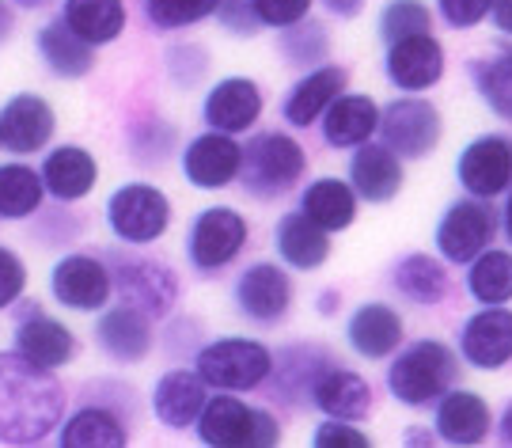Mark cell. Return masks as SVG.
Segmentation results:
<instances>
[{"mask_svg":"<svg viewBox=\"0 0 512 448\" xmlns=\"http://www.w3.org/2000/svg\"><path fill=\"white\" fill-rule=\"evenodd\" d=\"M220 0H145V12L152 19V27L160 31H179L190 23H202L205 16L217 12Z\"/></svg>","mask_w":512,"mask_h":448,"instance_id":"obj_37","label":"cell"},{"mask_svg":"<svg viewBox=\"0 0 512 448\" xmlns=\"http://www.w3.org/2000/svg\"><path fill=\"white\" fill-rule=\"evenodd\" d=\"M459 179L463 187L478 198H494L509 187L512 179V145L501 137H482L459 160Z\"/></svg>","mask_w":512,"mask_h":448,"instance_id":"obj_21","label":"cell"},{"mask_svg":"<svg viewBox=\"0 0 512 448\" xmlns=\"http://www.w3.org/2000/svg\"><path fill=\"white\" fill-rule=\"evenodd\" d=\"M478 84H482V92L490 99V107H494L497 114L512 118V54L497 57L490 65H482Z\"/></svg>","mask_w":512,"mask_h":448,"instance_id":"obj_39","label":"cell"},{"mask_svg":"<svg viewBox=\"0 0 512 448\" xmlns=\"http://www.w3.org/2000/svg\"><path fill=\"white\" fill-rule=\"evenodd\" d=\"M274 369L270 350L255 338H217L198 350V376L220 392H251Z\"/></svg>","mask_w":512,"mask_h":448,"instance_id":"obj_4","label":"cell"},{"mask_svg":"<svg viewBox=\"0 0 512 448\" xmlns=\"http://www.w3.org/2000/svg\"><path fill=\"white\" fill-rule=\"evenodd\" d=\"M387 73L391 80L406 88V92H421V88H433L444 73V54H440V42L429 38V31L421 35H406L391 42V54H387Z\"/></svg>","mask_w":512,"mask_h":448,"instance_id":"obj_17","label":"cell"},{"mask_svg":"<svg viewBox=\"0 0 512 448\" xmlns=\"http://www.w3.org/2000/svg\"><path fill=\"white\" fill-rule=\"evenodd\" d=\"M471 293L486 304H505L512 300V255L509 251H490L471 266Z\"/></svg>","mask_w":512,"mask_h":448,"instance_id":"obj_36","label":"cell"},{"mask_svg":"<svg viewBox=\"0 0 512 448\" xmlns=\"http://www.w3.org/2000/svg\"><path fill=\"white\" fill-rule=\"evenodd\" d=\"M501 437L512 445V403H509V411H505V418H501Z\"/></svg>","mask_w":512,"mask_h":448,"instance_id":"obj_49","label":"cell"},{"mask_svg":"<svg viewBox=\"0 0 512 448\" xmlns=\"http://www.w3.org/2000/svg\"><path fill=\"white\" fill-rule=\"evenodd\" d=\"M395 285H399L410 300H418V304H437V300H444V293H448V278H444L440 262H433L429 255H410V259L399 262Z\"/></svg>","mask_w":512,"mask_h":448,"instance_id":"obj_35","label":"cell"},{"mask_svg":"<svg viewBox=\"0 0 512 448\" xmlns=\"http://www.w3.org/2000/svg\"><path fill=\"white\" fill-rule=\"evenodd\" d=\"M23 289H27V266L12 247L0 243V312L19 304Z\"/></svg>","mask_w":512,"mask_h":448,"instance_id":"obj_41","label":"cell"},{"mask_svg":"<svg viewBox=\"0 0 512 448\" xmlns=\"http://www.w3.org/2000/svg\"><path fill=\"white\" fill-rule=\"evenodd\" d=\"M205 407V380L190 369H171L152 388V414L167 430H186L198 422Z\"/></svg>","mask_w":512,"mask_h":448,"instance_id":"obj_18","label":"cell"},{"mask_svg":"<svg viewBox=\"0 0 512 448\" xmlns=\"http://www.w3.org/2000/svg\"><path fill=\"white\" fill-rule=\"evenodd\" d=\"M490 8L497 12V27H501V31H509V35H512V0H494Z\"/></svg>","mask_w":512,"mask_h":448,"instance_id":"obj_48","label":"cell"},{"mask_svg":"<svg viewBox=\"0 0 512 448\" xmlns=\"http://www.w3.org/2000/svg\"><path fill=\"white\" fill-rule=\"evenodd\" d=\"M57 130L54 107L35 92H19L4 99L0 107V149L16 152V156H31V152L46 149Z\"/></svg>","mask_w":512,"mask_h":448,"instance_id":"obj_11","label":"cell"},{"mask_svg":"<svg viewBox=\"0 0 512 448\" xmlns=\"http://www.w3.org/2000/svg\"><path fill=\"white\" fill-rule=\"evenodd\" d=\"M61 19L88 46H107L126 31V4L122 0H65Z\"/></svg>","mask_w":512,"mask_h":448,"instance_id":"obj_25","label":"cell"},{"mask_svg":"<svg viewBox=\"0 0 512 448\" xmlns=\"http://www.w3.org/2000/svg\"><path fill=\"white\" fill-rule=\"evenodd\" d=\"M129 445L126 426L110 414V407H80L61 426V448H122Z\"/></svg>","mask_w":512,"mask_h":448,"instance_id":"obj_32","label":"cell"},{"mask_svg":"<svg viewBox=\"0 0 512 448\" xmlns=\"http://www.w3.org/2000/svg\"><path fill=\"white\" fill-rule=\"evenodd\" d=\"M304 149L296 145L293 137L285 133H262L251 141V149L243 152V164H239V175H243V187L258 194V198H270L277 190H289L304 175Z\"/></svg>","mask_w":512,"mask_h":448,"instance_id":"obj_6","label":"cell"},{"mask_svg":"<svg viewBox=\"0 0 512 448\" xmlns=\"http://www.w3.org/2000/svg\"><path fill=\"white\" fill-rule=\"evenodd\" d=\"M35 46H38V54H42V61H46V69H50L57 80H80V76L92 73L95 50L84 38H76L73 31L65 27V19L46 23L35 35Z\"/></svg>","mask_w":512,"mask_h":448,"instance_id":"obj_22","label":"cell"},{"mask_svg":"<svg viewBox=\"0 0 512 448\" xmlns=\"http://www.w3.org/2000/svg\"><path fill=\"white\" fill-rule=\"evenodd\" d=\"M46 202V187L42 175L27 164H4L0 168V217L4 221H23L35 217Z\"/></svg>","mask_w":512,"mask_h":448,"instance_id":"obj_34","label":"cell"},{"mask_svg":"<svg viewBox=\"0 0 512 448\" xmlns=\"http://www.w3.org/2000/svg\"><path fill=\"white\" fill-rule=\"evenodd\" d=\"M107 224L110 232L129 247L156 243L171 224V202L152 183H126L107 198Z\"/></svg>","mask_w":512,"mask_h":448,"instance_id":"obj_5","label":"cell"},{"mask_svg":"<svg viewBox=\"0 0 512 448\" xmlns=\"http://www.w3.org/2000/svg\"><path fill=\"white\" fill-rule=\"evenodd\" d=\"M175 145V130L167 126V122H145L141 130H133L129 137V156L137 160V164H145V168H156L160 160H167V152Z\"/></svg>","mask_w":512,"mask_h":448,"instance_id":"obj_38","label":"cell"},{"mask_svg":"<svg viewBox=\"0 0 512 448\" xmlns=\"http://www.w3.org/2000/svg\"><path fill=\"white\" fill-rule=\"evenodd\" d=\"M327 118H323V137L334 149H353L372 137V130L380 126V111L368 95H334L330 99Z\"/></svg>","mask_w":512,"mask_h":448,"instance_id":"obj_24","label":"cell"},{"mask_svg":"<svg viewBox=\"0 0 512 448\" xmlns=\"http://www.w3.org/2000/svg\"><path fill=\"white\" fill-rule=\"evenodd\" d=\"M384 137L387 145L403 156H425L437 145L440 137V118L429 103L418 99H399L391 103L384 114Z\"/></svg>","mask_w":512,"mask_h":448,"instance_id":"obj_19","label":"cell"},{"mask_svg":"<svg viewBox=\"0 0 512 448\" xmlns=\"http://www.w3.org/2000/svg\"><path fill=\"white\" fill-rule=\"evenodd\" d=\"M349 179H353V190L361 198H368V202H391L399 194V187H403V168H399V160L387 149L368 145V149L353 156Z\"/></svg>","mask_w":512,"mask_h":448,"instance_id":"obj_26","label":"cell"},{"mask_svg":"<svg viewBox=\"0 0 512 448\" xmlns=\"http://www.w3.org/2000/svg\"><path fill=\"white\" fill-rule=\"evenodd\" d=\"M12 35H16V12H12L8 0H0V46H4Z\"/></svg>","mask_w":512,"mask_h":448,"instance_id":"obj_46","label":"cell"},{"mask_svg":"<svg viewBox=\"0 0 512 448\" xmlns=\"http://www.w3.org/2000/svg\"><path fill=\"white\" fill-rule=\"evenodd\" d=\"M315 403L330 418L353 422V418H365L372 411V392H368V384L357 373L334 369V373H323L315 380Z\"/></svg>","mask_w":512,"mask_h":448,"instance_id":"obj_30","label":"cell"},{"mask_svg":"<svg viewBox=\"0 0 512 448\" xmlns=\"http://www.w3.org/2000/svg\"><path fill=\"white\" fill-rule=\"evenodd\" d=\"M380 31H384L387 42L406 38V35H421V31H429V12L421 8L418 0H395V4L384 12Z\"/></svg>","mask_w":512,"mask_h":448,"instance_id":"obj_40","label":"cell"},{"mask_svg":"<svg viewBox=\"0 0 512 448\" xmlns=\"http://www.w3.org/2000/svg\"><path fill=\"white\" fill-rule=\"evenodd\" d=\"M239 164H243V149L232 137H224L220 130L194 137L183 152V175L186 183L202 190L228 187L232 179H239Z\"/></svg>","mask_w":512,"mask_h":448,"instance_id":"obj_14","label":"cell"},{"mask_svg":"<svg viewBox=\"0 0 512 448\" xmlns=\"http://www.w3.org/2000/svg\"><path fill=\"white\" fill-rule=\"evenodd\" d=\"M342 88H346V69H338V65L315 69V73L304 76L293 92H289V99H285V118L293 126H311L330 107V99L342 95Z\"/></svg>","mask_w":512,"mask_h":448,"instance_id":"obj_29","label":"cell"},{"mask_svg":"<svg viewBox=\"0 0 512 448\" xmlns=\"http://www.w3.org/2000/svg\"><path fill=\"white\" fill-rule=\"evenodd\" d=\"M448 380H456V361L448 354V346L440 342H414L387 373V384L395 399L403 403H425L448 388Z\"/></svg>","mask_w":512,"mask_h":448,"instance_id":"obj_7","label":"cell"},{"mask_svg":"<svg viewBox=\"0 0 512 448\" xmlns=\"http://www.w3.org/2000/svg\"><path fill=\"white\" fill-rule=\"evenodd\" d=\"M239 312L255 323H277L293 304V281L274 262H255L236 285Z\"/></svg>","mask_w":512,"mask_h":448,"instance_id":"obj_13","label":"cell"},{"mask_svg":"<svg viewBox=\"0 0 512 448\" xmlns=\"http://www.w3.org/2000/svg\"><path fill=\"white\" fill-rule=\"evenodd\" d=\"M16 354L57 373V369H65V365L76 361L80 338L61 319L46 316L38 304H23V312L16 319Z\"/></svg>","mask_w":512,"mask_h":448,"instance_id":"obj_9","label":"cell"},{"mask_svg":"<svg viewBox=\"0 0 512 448\" xmlns=\"http://www.w3.org/2000/svg\"><path fill=\"white\" fill-rule=\"evenodd\" d=\"M19 4H35V0H19Z\"/></svg>","mask_w":512,"mask_h":448,"instance_id":"obj_51","label":"cell"},{"mask_svg":"<svg viewBox=\"0 0 512 448\" xmlns=\"http://www.w3.org/2000/svg\"><path fill=\"white\" fill-rule=\"evenodd\" d=\"M490 236H494V221H490L486 206H478V202H459V206H452L444 213L437 243L448 262H471V259H478V251L490 243Z\"/></svg>","mask_w":512,"mask_h":448,"instance_id":"obj_20","label":"cell"},{"mask_svg":"<svg viewBox=\"0 0 512 448\" xmlns=\"http://www.w3.org/2000/svg\"><path fill=\"white\" fill-rule=\"evenodd\" d=\"M42 187L54 194L61 206H73L80 198H88L99 183V164L88 149L80 145H57L46 160H42Z\"/></svg>","mask_w":512,"mask_h":448,"instance_id":"obj_15","label":"cell"},{"mask_svg":"<svg viewBox=\"0 0 512 448\" xmlns=\"http://www.w3.org/2000/svg\"><path fill=\"white\" fill-rule=\"evenodd\" d=\"M311 224H319L323 232H342L357 217V194L342 179H319L304 190V209Z\"/></svg>","mask_w":512,"mask_h":448,"instance_id":"obj_31","label":"cell"},{"mask_svg":"<svg viewBox=\"0 0 512 448\" xmlns=\"http://www.w3.org/2000/svg\"><path fill=\"white\" fill-rule=\"evenodd\" d=\"M494 0H440V12L452 27H475L478 19H486Z\"/></svg>","mask_w":512,"mask_h":448,"instance_id":"obj_45","label":"cell"},{"mask_svg":"<svg viewBox=\"0 0 512 448\" xmlns=\"http://www.w3.org/2000/svg\"><path fill=\"white\" fill-rule=\"evenodd\" d=\"M95 342L110 361L141 365L152 354V323H148L145 312H137L129 304L103 308V316L95 319Z\"/></svg>","mask_w":512,"mask_h":448,"instance_id":"obj_12","label":"cell"},{"mask_svg":"<svg viewBox=\"0 0 512 448\" xmlns=\"http://www.w3.org/2000/svg\"><path fill=\"white\" fill-rule=\"evenodd\" d=\"M463 354L478 369H501L512 361V312H478L463 331Z\"/></svg>","mask_w":512,"mask_h":448,"instance_id":"obj_23","label":"cell"},{"mask_svg":"<svg viewBox=\"0 0 512 448\" xmlns=\"http://www.w3.org/2000/svg\"><path fill=\"white\" fill-rule=\"evenodd\" d=\"M437 430L452 445H478L490 430V411H486V403L478 395L456 392L440 403Z\"/></svg>","mask_w":512,"mask_h":448,"instance_id":"obj_33","label":"cell"},{"mask_svg":"<svg viewBox=\"0 0 512 448\" xmlns=\"http://www.w3.org/2000/svg\"><path fill=\"white\" fill-rule=\"evenodd\" d=\"M205 122L220 133H243L251 130L262 114V92H258L255 80L247 76H228L220 80L213 92L205 95Z\"/></svg>","mask_w":512,"mask_h":448,"instance_id":"obj_16","label":"cell"},{"mask_svg":"<svg viewBox=\"0 0 512 448\" xmlns=\"http://www.w3.org/2000/svg\"><path fill=\"white\" fill-rule=\"evenodd\" d=\"M323 4H327L334 16H357L365 0H323Z\"/></svg>","mask_w":512,"mask_h":448,"instance_id":"obj_47","label":"cell"},{"mask_svg":"<svg viewBox=\"0 0 512 448\" xmlns=\"http://www.w3.org/2000/svg\"><path fill=\"white\" fill-rule=\"evenodd\" d=\"M277 251L296 270H319L330 255V240L319 224H311L304 213H289L277 224Z\"/></svg>","mask_w":512,"mask_h":448,"instance_id":"obj_28","label":"cell"},{"mask_svg":"<svg viewBox=\"0 0 512 448\" xmlns=\"http://www.w3.org/2000/svg\"><path fill=\"white\" fill-rule=\"evenodd\" d=\"M311 445L315 448H365L368 437L338 418V422H323V426L315 430V441H311Z\"/></svg>","mask_w":512,"mask_h":448,"instance_id":"obj_43","label":"cell"},{"mask_svg":"<svg viewBox=\"0 0 512 448\" xmlns=\"http://www.w3.org/2000/svg\"><path fill=\"white\" fill-rule=\"evenodd\" d=\"M505 232H509V240H512V198H509V206H505Z\"/></svg>","mask_w":512,"mask_h":448,"instance_id":"obj_50","label":"cell"},{"mask_svg":"<svg viewBox=\"0 0 512 448\" xmlns=\"http://www.w3.org/2000/svg\"><path fill=\"white\" fill-rule=\"evenodd\" d=\"M65 388L54 369H42L23 354H0V441L38 445L61 426Z\"/></svg>","mask_w":512,"mask_h":448,"instance_id":"obj_1","label":"cell"},{"mask_svg":"<svg viewBox=\"0 0 512 448\" xmlns=\"http://www.w3.org/2000/svg\"><path fill=\"white\" fill-rule=\"evenodd\" d=\"M262 27H293L308 16L311 0H251Z\"/></svg>","mask_w":512,"mask_h":448,"instance_id":"obj_42","label":"cell"},{"mask_svg":"<svg viewBox=\"0 0 512 448\" xmlns=\"http://www.w3.org/2000/svg\"><path fill=\"white\" fill-rule=\"evenodd\" d=\"M349 342L365 357H387L403 342V319L387 304H365L349 319Z\"/></svg>","mask_w":512,"mask_h":448,"instance_id":"obj_27","label":"cell"},{"mask_svg":"<svg viewBox=\"0 0 512 448\" xmlns=\"http://www.w3.org/2000/svg\"><path fill=\"white\" fill-rule=\"evenodd\" d=\"M217 8H220V23L228 31H236V35H255L258 27H262L251 0H220Z\"/></svg>","mask_w":512,"mask_h":448,"instance_id":"obj_44","label":"cell"},{"mask_svg":"<svg viewBox=\"0 0 512 448\" xmlns=\"http://www.w3.org/2000/svg\"><path fill=\"white\" fill-rule=\"evenodd\" d=\"M198 437L209 448H270L281 437V426L274 414L255 411L247 403H239L236 395H217L205 399L198 414Z\"/></svg>","mask_w":512,"mask_h":448,"instance_id":"obj_3","label":"cell"},{"mask_svg":"<svg viewBox=\"0 0 512 448\" xmlns=\"http://www.w3.org/2000/svg\"><path fill=\"white\" fill-rule=\"evenodd\" d=\"M50 293L69 312H103L114 297L110 270L95 255H65L50 270Z\"/></svg>","mask_w":512,"mask_h":448,"instance_id":"obj_8","label":"cell"},{"mask_svg":"<svg viewBox=\"0 0 512 448\" xmlns=\"http://www.w3.org/2000/svg\"><path fill=\"white\" fill-rule=\"evenodd\" d=\"M243 243H247V221L236 209L213 206L198 213V221L190 224L186 251H190L198 270H220L243 251Z\"/></svg>","mask_w":512,"mask_h":448,"instance_id":"obj_10","label":"cell"},{"mask_svg":"<svg viewBox=\"0 0 512 448\" xmlns=\"http://www.w3.org/2000/svg\"><path fill=\"white\" fill-rule=\"evenodd\" d=\"M107 266L110 270V289L122 297V304L145 312L148 319H164L175 300H179V278L167 262L152 259V255H114Z\"/></svg>","mask_w":512,"mask_h":448,"instance_id":"obj_2","label":"cell"}]
</instances>
